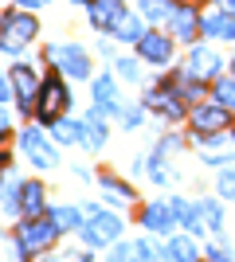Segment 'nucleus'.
<instances>
[{
	"mask_svg": "<svg viewBox=\"0 0 235 262\" xmlns=\"http://www.w3.org/2000/svg\"><path fill=\"white\" fill-rule=\"evenodd\" d=\"M59 239V223L51 215H28V223H20L16 231V247H20V258H32V254L47 251L51 243Z\"/></svg>",
	"mask_w": 235,
	"mask_h": 262,
	"instance_id": "1",
	"label": "nucleus"
},
{
	"mask_svg": "<svg viewBox=\"0 0 235 262\" xmlns=\"http://www.w3.org/2000/svg\"><path fill=\"white\" fill-rule=\"evenodd\" d=\"M35 32H39L35 16H28V12H4V24H0V47H4L8 55H20L24 47H32Z\"/></svg>",
	"mask_w": 235,
	"mask_h": 262,
	"instance_id": "2",
	"label": "nucleus"
},
{
	"mask_svg": "<svg viewBox=\"0 0 235 262\" xmlns=\"http://www.w3.org/2000/svg\"><path fill=\"white\" fill-rule=\"evenodd\" d=\"M67 106H71V94H67V86H63V78L59 75L44 78V90H39V98H35V114L44 121H55V118L67 114Z\"/></svg>",
	"mask_w": 235,
	"mask_h": 262,
	"instance_id": "3",
	"label": "nucleus"
},
{
	"mask_svg": "<svg viewBox=\"0 0 235 262\" xmlns=\"http://www.w3.org/2000/svg\"><path fill=\"white\" fill-rule=\"evenodd\" d=\"M47 59L63 71L67 78H90V59L78 43H59V47H47Z\"/></svg>",
	"mask_w": 235,
	"mask_h": 262,
	"instance_id": "4",
	"label": "nucleus"
},
{
	"mask_svg": "<svg viewBox=\"0 0 235 262\" xmlns=\"http://www.w3.org/2000/svg\"><path fill=\"white\" fill-rule=\"evenodd\" d=\"M192 129L200 133V137H208V133H220L227 129V121H231V110L224 106V102H204V106H192Z\"/></svg>",
	"mask_w": 235,
	"mask_h": 262,
	"instance_id": "5",
	"label": "nucleus"
},
{
	"mask_svg": "<svg viewBox=\"0 0 235 262\" xmlns=\"http://www.w3.org/2000/svg\"><path fill=\"white\" fill-rule=\"evenodd\" d=\"M122 235V219L110 215V211H90L87 227H82V239L90 243V247H106V243H114Z\"/></svg>",
	"mask_w": 235,
	"mask_h": 262,
	"instance_id": "6",
	"label": "nucleus"
},
{
	"mask_svg": "<svg viewBox=\"0 0 235 262\" xmlns=\"http://www.w3.org/2000/svg\"><path fill=\"white\" fill-rule=\"evenodd\" d=\"M20 149L35 168H55V149H51V141H47L39 129H24L20 133Z\"/></svg>",
	"mask_w": 235,
	"mask_h": 262,
	"instance_id": "7",
	"label": "nucleus"
},
{
	"mask_svg": "<svg viewBox=\"0 0 235 262\" xmlns=\"http://www.w3.org/2000/svg\"><path fill=\"white\" fill-rule=\"evenodd\" d=\"M12 90H16V102H20L28 114H32V106H35V98H39V90H44V82H39V75H35L32 67H16L12 71Z\"/></svg>",
	"mask_w": 235,
	"mask_h": 262,
	"instance_id": "8",
	"label": "nucleus"
},
{
	"mask_svg": "<svg viewBox=\"0 0 235 262\" xmlns=\"http://www.w3.org/2000/svg\"><path fill=\"white\" fill-rule=\"evenodd\" d=\"M200 157L208 164H224V161H235V137L231 133H208V137H204L200 141Z\"/></svg>",
	"mask_w": 235,
	"mask_h": 262,
	"instance_id": "9",
	"label": "nucleus"
},
{
	"mask_svg": "<svg viewBox=\"0 0 235 262\" xmlns=\"http://www.w3.org/2000/svg\"><path fill=\"white\" fill-rule=\"evenodd\" d=\"M188 78H200V82L220 78V51H212V47H196V51L188 55Z\"/></svg>",
	"mask_w": 235,
	"mask_h": 262,
	"instance_id": "10",
	"label": "nucleus"
},
{
	"mask_svg": "<svg viewBox=\"0 0 235 262\" xmlns=\"http://www.w3.org/2000/svg\"><path fill=\"white\" fill-rule=\"evenodd\" d=\"M137 55L145 59V63H168L173 59V43H168L165 35H157V32H145L141 39H137Z\"/></svg>",
	"mask_w": 235,
	"mask_h": 262,
	"instance_id": "11",
	"label": "nucleus"
},
{
	"mask_svg": "<svg viewBox=\"0 0 235 262\" xmlns=\"http://www.w3.org/2000/svg\"><path fill=\"white\" fill-rule=\"evenodd\" d=\"M118 82H114L110 75L94 78V114H102V118H110V114H118Z\"/></svg>",
	"mask_w": 235,
	"mask_h": 262,
	"instance_id": "12",
	"label": "nucleus"
},
{
	"mask_svg": "<svg viewBox=\"0 0 235 262\" xmlns=\"http://www.w3.org/2000/svg\"><path fill=\"white\" fill-rule=\"evenodd\" d=\"M141 223H145L149 231H157V235H165V231H173L180 223L177 211H173V204H149L145 211H141Z\"/></svg>",
	"mask_w": 235,
	"mask_h": 262,
	"instance_id": "13",
	"label": "nucleus"
},
{
	"mask_svg": "<svg viewBox=\"0 0 235 262\" xmlns=\"http://www.w3.org/2000/svg\"><path fill=\"white\" fill-rule=\"evenodd\" d=\"M122 0H94L90 4V24L102 28V32H114V24L122 20Z\"/></svg>",
	"mask_w": 235,
	"mask_h": 262,
	"instance_id": "14",
	"label": "nucleus"
},
{
	"mask_svg": "<svg viewBox=\"0 0 235 262\" xmlns=\"http://www.w3.org/2000/svg\"><path fill=\"white\" fill-rule=\"evenodd\" d=\"M204 35H216V39H235V16L231 12H208L200 20Z\"/></svg>",
	"mask_w": 235,
	"mask_h": 262,
	"instance_id": "15",
	"label": "nucleus"
},
{
	"mask_svg": "<svg viewBox=\"0 0 235 262\" xmlns=\"http://www.w3.org/2000/svg\"><path fill=\"white\" fill-rule=\"evenodd\" d=\"M149 106L157 110V114H165V118H184V102H180V94H177V86L173 90H153L149 94Z\"/></svg>",
	"mask_w": 235,
	"mask_h": 262,
	"instance_id": "16",
	"label": "nucleus"
},
{
	"mask_svg": "<svg viewBox=\"0 0 235 262\" xmlns=\"http://www.w3.org/2000/svg\"><path fill=\"white\" fill-rule=\"evenodd\" d=\"M220 223H224V211H220V204H212V200H200V204H196V235H216V231H220Z\"/></svg>",
	"mask_w": 235,
	"mask_h": 262,
	"instance_id": "17",
	"label": "nucleus"
},
{
	"mask_svg": "<svg viewBox=\"0 0 235 262\" xmlns=\"http://www.w3.org/2000/svg\"><path fill=\"white\" fill-rule=\"evenodd\" d=\"M196 32H200V20H196V12H192V8L173 12V35H177V39H192Z\"/></svg>",
	"mask_w": 235,
	"mask_h": 262,
	"instance_id": "18",
	"label": "nucleus"
},
{
	"mask_svg": "<svg viewBox=\"0 0 235 262\" xmlns=\"http://www.w3.org/2000/svg\"><path fill=\"white\" fill-rule=\"evenodd\" d=\"M82 145L87 149H102L106 145V125H102V114H94V110H90L87 125H82Z\"/></svg>",
	"mask_w": 235,
	"mask_h": 262,
	"instance_id": "19",
	"label": "nucleus"
},
{
	"mask_svg": "<svg viewBox=\"0 0 235 262\" xmlns=\"http://www.w3.org/2000/svg\"><path fill=\"white\" fill-rule=\"evenodd\" d=\"M20 211H24V215H39V211H44V184H24Z\"/></svg>",
	"mask_w": 235,
	"mask_h": 262,
	"instance_id": "20",
	"label": "nucleus"
},
{
	"mask_svg": "<svg viewBox=\"0 0 235 262\" xmlns=\"http://www.w3.org/2000/svg\"><path fill=\"white\" fill-rule=\"evenodd\" d=\"M102 192H106V200L110 204H134V188H125L122 180H114V176H102Z\"/></svg>",
	"mask_w": 235,
	"mask_h": 262,
	"instance_id": "21",
	"label": "nucleus"
},
{
	"mask_svg": "<svg viewBox=\"0 0 235 262\" xmlns=\"http://www.w3.org/2000/svg\"><path fill=\"white\" fill-rule=\"evenodd\" d=\"M114 35H118V39H130V43H137V39H141V24H137V16H130V12H122V20L114 24Z\"/></svg>",
	"mask_w": 235,
	"mask_h": 262,
	"instance_id": "22",
	"label": "nucleus"
},
{
	"mask_svg": "<svg viewBox=\"0 0 235 262\" xmlns=\"http://www.w3.org/2000/svg\"><path fill=\"white\" fill-rule=\"evenodd\" d=\"M51 133H55V141H63V145L82 141V125H75V121H67V118H55V121H51Z\"/></svg>",
	"mask_w": 235,
	"mask_h": 262,
	"instance_id": "23",
	"label": "nucleus"
},
{
	"mask_svg": "<svg viewBox=\"0 0 235 262\" xmlns=\"http://www.w3.org/2000/svg\"><path fill=\"white\" fill-rule=\"evenodd\" d=\"M212 94H216V102H224V106L235 114V78H216Z\"/></svg>",
	"mask_w": 235,
	"mask_h": 262,
	"instance_id": "24",
	"label": "nucleus"
},
{
	"mask_svg": "<svg viewBox=\"0 0 235 262\" xmlns=\"http://www.w3.org/2000/svg\"><path fill=\"white\" fill-rule=\"evenodd\" d=\"M141 12L149 20H173L168 16V0H141Z\"/></svg>",
	"mask_w": 235,
	"mask_h": 262,
	"instance_id": "25",
	"label": "nucleus"
},
{
	"mask_svg": "<svg viewBox=\"0 0 235 262\" xmlns=\"http://www.w3.org/2000/svg\"><path fill=\"white\" fill-rule=\"evenodd\" d=\"M51 219L59 223V231L78 227V211H75V208H51Z\"/></svg>",
	"mask_w": 235,
	"mask_h": 262,
	"instance_id": "26",
	"label": "nucleus"
},
{
	"mask_svg": "<svg viewBox=\"0 0 235 262\" xmlns=\"http://www.w3.org/2000/svg\"><path fill=\"white\" fill-rule=\"evenodd\" d=\"M20 192H24V184L8 180V188H4V211H8V215H16V211H20Z\"/></svg>",
	"mask_w": 235,
	"mask_h": 262,
	"instance_id": "27",
	"label": "nucleus"
},
{
	"mask_svg": "<svg viewBox=\"0 0 235 262\" xmlns=\"http://www.w3.org/2000/svg\"><path fill=\"white\" fill-rule=\"evenodd\" d=\"M216 188H220L224 200H235V168H224V172L216 176Z\"/></svg>",
	"mask_w": 235,
	"mask_h": 262,
	"instance_id": "28",
	"label": "nucleus"
},
{
	"mask_svg": "<svg viewBox=\"0 0 235 262\" xmlns=\"http://www.w3.org/2000/svg\"><path fill=\"white\" fill-rule=\"evenodd\" d=\"M173 258H196V247H192L188 239H184V235H177V239H173Z\"/></svg>",
	"mask_w": 235,
	"mask_h": 262,
	"instance_id": "29",
	"label": "nucleus"
},
{
	"mask_svg": "<svg viewBox=\"0 0 235 262\" xmlns=\"http://www.w3.org/2000/svg\"><path fill=\"white\" fill-rule=\"evenodd\" d=\"M118 75H122L125 82H137V63L134 59H118Z\"/></svg>",
	"mask_w": 235,
	"mask_h": 262,
	"instance_id": "30",
	"label": "nucleus"
},
{
	"mask_svg": "<svg viewBox=\"0 0 235 262\" xmlns=\"http://www.w3.org/2000/svg\"><path fill=\"white\" fill-rule=\"evenodd\" d=\"M149 168H153V172H149V176H153V184H165V180H168V172H165V161H161V153L153 157V164H149Z\"/></svg>",
	"mask_w": 235,
	"mask_h": 262,
	"instance_id": "31",
	"label": "nucleus"
},
{
	"mask_svg": "<svg viewBox=\"0 0 235 262\" xmlns=\"http://www.w3.org/2000/svg\"><path fill=\"white\" fill-rule=\"evenodd\" d=\"M122 121H125V129H134L137 121H141V114H137V110H130V114H122Z\"/></svg>",
	"mask_w": 235,
	"mask_h": 262,
	"instance_id": "32",
	"label": "nucleus"
},
{
	"mask_svg": "<svg viewBox=\"0 0 235 262\" xmlns=\"http://www.w3.org/2000/svg\"><path fill=\"white\" fill-rule=\"evenodd\" d=\"M137 254H141V258H157V247H149V243H137Z\"/></svg>",
	"mask_w": 235,
	"mask_h": 262,
	"instance_id": "33",
	"label": "nucleus"
},
{
	"mask_svg": "<svg viewBox=\"0 0 235 262\" xmlns=\"http://www.w3.org/2000/svg\"><path fill=\"white\" fill-rule=\"evenodd\" d=\"M208 258H227V247H220V243H212V247H208Z\"/></svg>",
	"mask_w": 235,
	"mask_h": 262,
	"instance_id": "34",
	"label": "nucleus"
},
{
	"mask_svg": "<svg viewBox=\"0 0 235 262\" xmlns=\"http://www.w3.org/2000/svg\"><path fill=\"white\" fill-rule=\"evenodd\" d=\"M24 8H39V4H47V0H20Z\"/></svg>",
	"mask_w": 235,
	"mask_h": 262,
	"instance_id": "35",
	"label": "nucleus"
},
{
	"mask_svg": "<svg viewBox=\"0 0 235 262\" xmlns=\"http://www.w3.org/2000/svg\"><path fill=\"white\" fill-rule=\"evenodd\" d=\"M78 4H94V0H78Z\"/></svg>",
	"mask_w": 235,
	"mask_h": 262,
	"instance_id": "36",
	"label": "nucleus"
},
{
	"mask_svg": "<svg viewBox=\"0 0 235 262\" xmlns=\"http://www.w3.org/2000/svg\"><path fill=\"white\" fill-rule=\"evenodd\" d=\"M231 4H235V0H231Z\"/></svg>",
	"mask_w": 235,
	"mask_h": 262,
	"instance_id": "37",
	"label": "nucleus"
}]
</instances>
